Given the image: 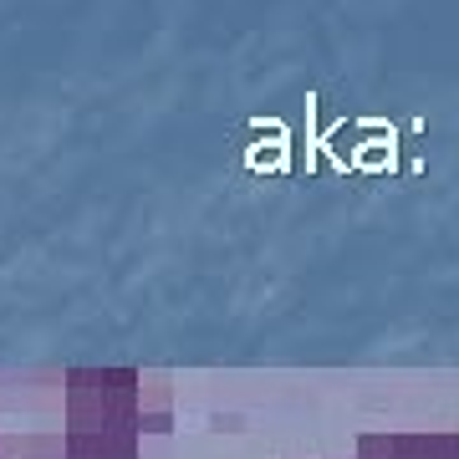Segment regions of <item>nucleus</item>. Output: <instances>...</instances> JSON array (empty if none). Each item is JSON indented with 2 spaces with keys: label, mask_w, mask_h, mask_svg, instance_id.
I'll use <instances>...</instances> for the list:
<instances>
[{
  "label": "nucleus",
  "mask_w": 459,
  "mask_h": 459,
  "mask_svg": "<svg viewBox=\"0 0 459 459\" xmlns=\"http://www.w3.org/2000/svg\"><path fill=\"white\" fill-rule=\"evenodd\" d=\"M347 459H459V429H368Z\"/></svg>",
  "instance_id": "nucleus-1"
},
{
  "label": "nucleus",
  "mask_w": 459,
  "mask_h": 459,
  "mask_svg": "<svg viewBox=\"0 0 459 459\" xmlns=\"http://www.w3.org/2000/svg\"><path fill=\"white\" fill-rule=\"evenodd\" d=\"M138 429H143V439L174 434V388H169V373H159V368H148L143 388H138Z\"/></svg>",
  "instance_id": "nucleus-2"
}]
</instances>
